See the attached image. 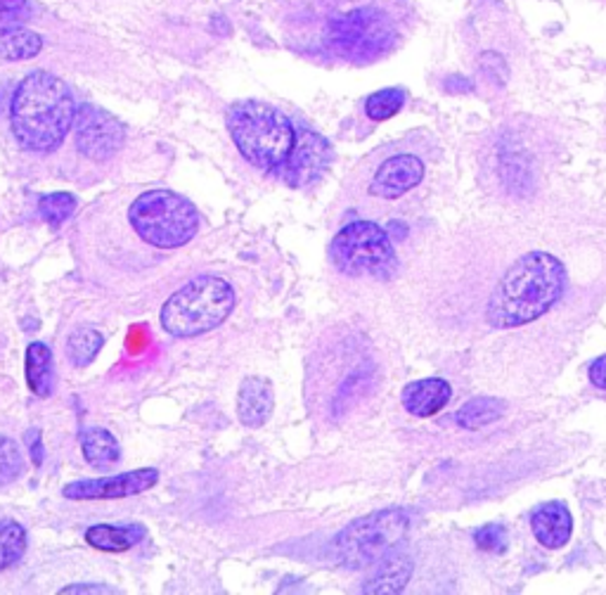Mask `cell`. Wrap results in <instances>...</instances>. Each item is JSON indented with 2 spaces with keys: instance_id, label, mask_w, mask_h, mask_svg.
Here are the masks:
<instances>
[{
  "instance_id": "6",
  "label": "cell",
  "mask_w": 606,
  "mask_h": 595,
  "mask_svg": "<svg viewBox=\"0 0 606 595\" xmlns=\"http://www.w3.org/2000/svg\"><path fill=\"white\" fill-rule=\"evenodd\" d=\"M410 518L401 508L377 510L350 522L332 541V553L339 565L348 570L372 567L408 534Z\"/></svg>"
},
{
  "instance_id": "15",
  "label": "cell",
  "mask_w": 606,
  "mask_h": 595,
  "mask_svg": "<svg viewBox=\"0 0 606 595\" xmlns=\"http://www.w3.org/2000/svg\"><path fill=\"white\" fill-rule=\"evenodd\" d=\"M412 570H414L412 558L405 551H398V548H393V551H389L385 558L377 562V570L372 572L368 582L362 584V591L375 593V595L401 593L410 582Z\"/></svg>"
},
{
  "instance_id": "4",
  "label": "cell",
  "mask_w": 606,
  "mask_h": 595,
  "mask_svg": "<svg viewBox=\"0 0 606 595\" xmlns=\"http://www.w3.org/2000/svg\"><path fill=\"white\" fill-rule=\"evenodd\" d=\"M235 304L237 294L226 278L197 275L169 296L159 321L173 337H199L226 323Z\"/></svg>"
},
{
  "instance_id": "13",
  "label": "cell",
  "mask_w": 606,
  "mask_h": 595,
  "mask_svg": "<svg viewBox=\"0 0 606 595\" xmlns=\"http://www.w3.org/2000/svg\"><path fill=\"white\" fill-rule=\"evenodd\" d=\"M275 409L273 385L259 375H251L237 391V418L247 428H263Z\"/></svg>"
},
{
  "instance_id": "20",
  "label": "cell",
  "mask_w": 606,
  "mask_h": 595,
  "mask_svg": "<svg viewBox=\"0 0 606 595\" xmlns=\"http://www.w3.org/2000/svg\"><path fill=\"white\" fill-rule=\"evenodd\" d=\"M43 51V39L36 31L20 29V26H3L0 29V60L22 62L36 57Z\"/></svg>"
},
{
  "instance_id": "5",
  "label": "cell",
  "mask_w": 606,
  "mask_h": 595,
  "mask_svg": "<svg viewBox=\"0 0 606 595\" xmlns=\"http://www.w3.org/2000/svg\"><path fill=\"white\" fill-rule=\"evenodd\" d=\"M129 224L142 242L156 249H178L197 235L199 212L183 195L150 191L131 205Z\"/></svg>"
},
{
  "instance_id": "26",
  "label": "cell",
  "mask_w": 606,
  "mask_h": 595,
  "mask_svg": "<svg viewBox=\"0 0 606 595\" xmlns=\"http://www.w3.org/2000/svg\"><path fill=\"white\" fill-rule=\"evenodd\" d=\"M24 456L20 444L12 440V436L0 434V487H8V484L18 482L24 473Z\"/></svg>"
},
{
  "instance_id": "18",
  "label": "cell",
  "mask_w": 606,
  "mask_h": 595,
  "mask_svg": "<svg viewBox=\"0 0 606 595\" xmlns=\"http://www.w3.org/2000/svg\"><path fill=\"white\" fill-rule=\"evenodd\" d=\"M26 385L36 397H51L55 389L53 349L43 342H31L26 349Z\"/></svg>"
},
{
  "instance_id": "29",
  "label": "cell",
  "mask_w": 606,
  "mask_h": 595,
  "mask_svg": "<svg viewBox=\"0 0 606 595\" xmlns=\"http://www.w3.org/2000/svg\"><path fill=\"white\" fill-rule=\"evenodd\" d=\"M589 382L606 391V354L599 356L597 361H593V366H589Z\"/></svg>"
},
{
  "instance_id": "9",
  "label": "cell",
  "mask_w": 606,
  "mask_h": 595,
  "mask_svg": "<svg viewBox=\"0 0 606 595\" xmlns=\"http://www.w3.org/2000/svg\"><path fill=\"white\" fill-rule=\"evenodd\" d=\"M76 148L93 162H107L115 156L126 140L121 121L105 112L98 105H82L76 109L74 119Z\"/></svg>"
},
{
  "instance_id": "28",
  "label": "cell",
  "mask_w": 606,
  "mask_h": 595,
  "mask_svg": "<svg viewBox=\"0 0 606 595\" xmlns=\"http://www.w3.org/2000/svg\"><path fill=\"white\" fill-rule=\"evenodd\" d=\"M29 14L26 0H0V26L22 22Z\"/></svg>"
},
{
  "instance_id": "12",
  "label": "cell",
  "mask_w": 606,
  "mask_h": 595,
  "mask_svg": "<svg viewBox=\"0 0 606 595\" xmlns=\"http://www.w3.org/2000/svg\"><path fill=\"white\" fill-rule=\"evenodd\" d=\"M424 181V162L418 154H393L379 164L370 181V195L377 199H401Z\"/></svg>"
},
{
  "instance_id": "7",
  "label": "cell",
  "mask_w": 606,
  "mask_h": 595,
  "mask_svg": "<svg viewBox=\"0 0 606 595\" xmlns=\"http://www.w3.org/2000/svg\"><path fill=\"white\" fill-rule=\"evenodd\" d=\"M332 263L346 275L389 280L398 269V257L387 230L375 221L344 226L329 245Z\"/></svg>"
},
{
  "instance_id": "2",
  "label": "cell",
  "mask_w": 606,
  "mask_h": 595,
  "mask_svg": "<svg viewBox=\"0 0 606 595\" xmlns=\"http://www.w3.org/2000/svg\"><path fill=\"white\" fill-rule=\"evenodd\" d=\"M76 105L62 78L31 72L18 86L10 105V127L18 143L29 152H53L65 143L74 127Z\"/></svg>"
},
{
  "instance_id": "1",
  "label": "cell",
  "mask_w": 606,
  "mask_h": 595,
  "mask_svg": "<svg viewBox=\"0 0 606 595\" xmlns=\"http://www.w3.org/2000/svg\"><path fill=\"white\" fill-rule=\"evenodd\" d=\"M569 275L564 263L548 252L521 255L493 290L486 318L493 331L529 325L562 300Z\"/></svg>"
},
{
  "instance_id": "24",
  "label": "cell",
  "mask_w": 606,
  "mask_h": 595,
  "mask_svg": "<svg viewBox=\"0 0 606 595\" xmlns=\"http://www.w3.org/2000/svg\"><path fill=\"white\" fill-rule=\"evenodd\" d=\"M405 105V90L403 88H385L377 90L365 100V115L372 121H387L401 112Z\"/></svg>"
},
{
  "instance_id": "21",
  "label": "cell",
  "mask_w": 606,
  "mask_h": 595,
  "mask_svg": "<svg viewBox=\"0 0 606 595\" xmlns=\"http://www.w3.org/2000/svg\"><path fill=\"white\" fill-rule=\"evenodd\" d=\"M505 411H507L505 401L493 399V397H476V399L467 401L455 413V422L465 430H481V428L490 425V422L500 420L505 415Z\"/></svg>"
},
{
  "instance_id": "8",
  "label": "cell",
  "mask_w": 606,
  "mask_h": 595,
  "mask_svg": "<svg viewBox=\"0 0 606 595\" xmlns=\"http://www.w3.org/2000/svg\"><path fill=\"white\" fill-rule=\"evenodd\" d=\"M398 41V31L387 12L379 8H358L327 26L329 51L348 62H372L387 55Z\"/></svg>"
},
{
  "instance_id": "17",
  "label": "cell",
  "mask_w": 606,
  "mask_h": 595,
  "mask_svg": "<svg viewBox=\"0 0 606 595\" xmlns=\"http://www.w3.org/2000/svg\"><path fill=\"white\" fill-rule=\"evenodd\" d=\"M142 524H93L86 529V543L105 553H126L145 539Z\"/></svg>"
},
{
  "instance_id": "22",
  "label": "cell",
  "mask_w": 606,
  "mask_h": 595,
  "mask_svg": "<svg viewBox=\"0 0 606 595\" xmlns=\"http://www.w3.org/2000/svg\"><path fill=\"white\" fill-rule=\"evenodd\" d=\"M105 344V335L95 327H76L67 337V356L74 368H86L98 358Z\"/></svg>"
},
{
  "instance_id": "19",
  "label": "cell",
  "mask_w": 606,
  "mask_h": 595,
  "mask_svg": "<svg viewBox=\"0 0 606 595\" xmlns=\"http://www.w3.org/2000/svg\"><path fill=\"white\" fill-rule=\"evenodd\" d=\"M82 453L86 463L105 469L121 458V446L115 440V434L107 432L105 428H86L82 432Z\"/></svg>"
},
{
  "instance_id": "25",
  "label": "cell",
  "mask_w": 606,
  "mask_h": 595,
  "mask_svg": "<svg viewBox=\"0 0 606 595\" xmlns=\"http://www.w3.org/2000/svg\"><path fill=\"white\" fill-rule=\"evenodd\" d=\"M76 197L72 193H53V195H43L39 199V214L47 226L59 228L67 218L74 216L76 212Z\"/></svg>"
},
{
  "instance_id": "10",
  "label": "cell",
  "mask_w": 606,
  "mask_h": 595,
  "mask_svg": "<svg viewBox=\"0 0 606 595\" xmlns=\"http://www.w3.org/2000/svg\"><path fill=\"white\" fill-rule=\"evenodd\" d=\"M332 164V145L321 133L301 129L296 131V143L286 156L284 164L278 169L280 178L292 187H306L317 178L325 176Z\"/></svg>"
},
{
  "instance_id": "27",
  "label": "cell",
  "mask_w": 606,
  "mask_h": 595,
  "mask_svg": "<svg viewBox=\"0 0 606 595\" xmlns=\"http://www.w3.org/2000/svg\"><path fill=\"white\" fill-rule=\"evenodd\" d=\"M474 543L486 553H505L507 551V531L502 524H486L474 534Z\"/></svg>"
},
{
  "instance_id": "14",
  "label": "cell",
  "mask_w": 606,
  "mask_h": 595,
  "mask_svg": "<svg viewBox=\"0 0 606 595\" xmlns=\"http://www.w3.org/2000/svg\"><path fill=\"white\" fill-rule=\"evenodd\" d=\"M531 529L540 545L550 548V551H560V548H564L571 539V512L562 500H550V504H542L533 510Z\"/></svg>"
},
{
  "instance_id": "3",
  "label": "cell",
  "mask_w": 606,
  "mask_h": 595,
  "mask_svg": "<svg viewBox=\"0 0 606 595\" xmlns=\"http://www.w3.org/2000/svg\"><path fill=\"white\" fill-rule=\"evenodd\" d=\"M226 121L239 154L257 169L278 174L296 143L292 121L280 109L257 100L235 102Z\"/></svg>"
},
{
  "instance_id": "23",
  "label": "cell",
  "mask_w": 606,
  "mask_h": 595,
  "mask_svg": "<svg viewBox=\"0 0 606 595\" xmlns=\"http://www.w3.org/2000/svg\"><path fill=\"white\" fill-rule=\"evenodd\" d=\"M29 545L26 529L18 520H0V572L18 565Z\"/></svg>"
},
{
  "instance_id": "31",
  "label": "cell",
  "mask_w": 606,
  "mask_h": 595,
  "mask_svg": "<svg viewBox=\"0 0 606 595\" xmlns=\"http://www.w3.org/2000/svg\"><path fill=\"white\" fill-rule=\"evenodd\" d=\"M29 434H31V436H34V442H31V453H34V458H31V461H34V465L39 467V465L43 463V446H41V434H39V430H31Z\"/></svg>"
},
{
  "instance_id": "16",
  "label": "cell",
  "mask_w": 606,
  "mask_h": 595,
  "mask_svg": "<svg viewBox=\"0 0 606 595\" xmlns=\"http://www.w3.org/2000/svg\"><path fill=\"white\" fill-rule=\"evenodd\" d=\"M453 397V387L441 378H426L410 382L403 389V405L414 418H432L448 405Z\"/></svg>"
},
{
  "instance_id": "11",
  "label": "cell",
  "mask_w": 606,
  "mask_h": 595,
  "mask_svg": "<svg viewBox=\"0 0 606 595\" xmlns=\"http://www.w3.org/2000/svg\"><path fill=\"white\" fill-rule=\"evenodd\" d=\"M159 477L156 467H142L100 479H78L62 487V496L67 500H119L150 491Z\"/></svg>"
},
{
  "instance_id": "30",
  "label": "cell",
  "mask_w": 606,
  "mask_h": 595,
  "mask_svg": "<svg viewBox=\"0 0 606 595\" xmlns=\"http://www.w3.org/2000/svg\"><path fill=\"white\" fill-rule=\"evenodd\" d=\"M109 588L107 586H93V584H74V586H67L62 588L59 593H107Z\"/></svg>"
}]
</instances>
